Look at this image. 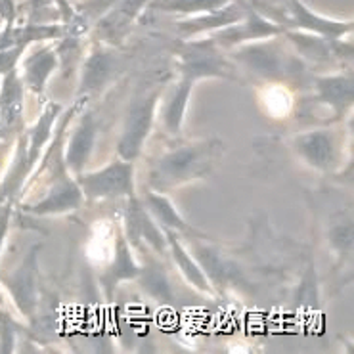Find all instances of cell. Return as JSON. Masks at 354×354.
<instances>
[{
  "label": "cell",
  "mask_w": 354,
  "mask_h": 354,
  "mask_svg": "<svg viewBox=\"0 0 354 354\" xmlns=\"http://www.w3.org/2000/svg\"><path fill=\"white\" fill-rule=\"evenodd\" d=\"M289 12H291V27L303 29L308 33L322 35L328 41H337L341 37H345L348 31H353V24L348 21H333L326 17L314 14L306 8L301 0H289Z\"/></svg>",
  "instance_id": "cell-1"
},
{
  "label": "cell",
  "mask_w": 354,
  "mask_h": 354,
  "mask_svg": "<svg viewBox=\"0 0 354 354\" xmlns=\"http://www.w3.org/2000/svg\"><path fill=\"white\" fill-rule=\"evenodd\" d=\"M280 25H276L270 19L263 17L253 8H248L245 16L239 19L238 24L228 25L224 31L216 35V42L223 44H238L241 41H251V39H264L270 35L281 33Z\"/></svg>",
  "instance_id": "cell-2"
},
{
  "label": "cell",
  "mask_w": 354,
  "mask_h": 354,
  "mask_svg": "<svg viewBox=\"0 0 354 354\" xmlns=\"http://www.w3.org/2000/svg\"><path fill=\"white\" fill-rule=\"evenodd\" d=\"M84 184H86V192L91 196L121 194L123 189L131 188V167L124 163H117L104 173L92 174L91 178H84Z\"/></svg>",
  "instance_id": "cell-3"
},
{
  "label": "cell",
  "mask_w": 354,
  "mask_h": 354,
  "mask_svg": "<svg viewBox=\"0 0 354 354\" xmlns=\"http://www.w3.org/2000/svg\"><path fill=\"white\" fill-rule=\"evenodd\" d=\"M21 106H24V91L17 77L16 69L10 73L2 75V84H0V124L2 127H12L21 115Z\"/></svg>",
  "instance_id": "cell-4"
},
{
  "label": "cell",
  "mask_w": 354,
  "mask_h": 354,
  "mask_svg": "<svg viewBox=\"0 0 354 354\" xmlns=\"http://www.w3.org/2000/svg\"><path fill=\"white\" fill-rule=\"evenodd\" d=\"M149 117H151V106L149 104H142L132 113L131 123L127 124L124 140L121 144V151H123V156L127 159H131L138 151V148H140L142 138H144V134H146L149 127Z\"/></svg>",
  "instance_id": "cell-5"
},
{
  "label": "cell",
  "mask_w": 354,
  "mask_h": 354,
  "mask_svg": "<svg viewBox=\"0 0 354 354\" xmlns=\"http://www.w3.org/2000/svg\"><path fill=\"white\" fill-rule=\"evenodd\" d=\"M56 66L52 50H39L25 62V81L33 91H42L48 73Z\"/></svg>",
  "instance_id": "cell-6"
},
{
  "label": "cell",
  "mask_w": 354,
  "mask_h": 354,
  "mask_svg": "<svg viewBox=\"0 0 354 354\" xmlns=\"http://www.w3.org/2000/svg\"><path fill=\"white\" fill-rule=\"evenodd\" d=\"M234 0H161L156 6L163 12L171 14H186V16H199V14H209L214 10L224 8Z\"/></svg>",
  "instance_id": "cell-7"
},
{
  "label": "cell",
  "mask_w": 354,
  "mask_h": 354,
  "mask_svg": "<svg viewBox=\"0 0 354 354\" xmlns=\"http://www.w3.org/2000/svg\"><path fill=\"white\" fill-rule=\"evenodd\" d=\"M205 159H209V156H205V149H182L167 159L161 174H165L167 178H182V173H192L196 165Z\"/></svg>",
  "instance_id": "cell-8"
},
{
  "label": "cell",
  "mask_w": 354,
  "mask_h": 354,
  "mask_svg": "<svg viewBox=\"0 0 354 354\" xmlns=\"http://www.w3.org/2000/svg\"><path fill=\"white\" fill-rule=\"evenodd\" d=\"M25 48H27V46H24V44H16V46L0 50V77L16 69L17 62L21 58V54H24Z\"/></svg>",
  "instance_id": "cell-9"
},
{
  "label": "cell",
  "mask_w": 354,
  "mask_h": 354,
  "mask_svg": "<svg viewBox=\"0 0 354 354\" xmlns=\"http://www.w3.org/2000/svg\"><path fill=\"white\" fill-rule=\"evenodd\" d=\"M119 0H88L86 4H83L79 8V14L84 19H91V17H104L109 10L115 6Z\"/></svg>",
  "instance_id": "cell-10"
},
{
  "label": "cell",
  "mask_w": 354,
  "mask_h": 354,
  "mask_svg": "<svg viewBox=\"0 0 354 354\" xmlns=\"http://www.w3.org/2000/svg\"><path fill=\"white\" fill-rule=\"evenodd\" d=\"M62 198L66 199L67 205L71 207L73 203H77V201H79V189L73 188V186H69V188H66L64 192H62ZM54 205H59V201H56V203H54V196H50V199H46L44 203H41V207H33L31 211H35V213H48V211H52V209H54Z\"/></svg>",
  "instance_id": "cell-11"
},
{
  "label": "cell",
  "mask_w": 354,
  "mask_h": 354,
  "mask_svg": "<svg viewBox=\"0 0 354 354\" xmlns=\"http://www.w3.org/2000/svg\"><path fill=\"white\" fill-rule=\"evenodd\" d=\"M16 21V0H0V24L10 27Z\"/></svg>",
  "instance_id": "cell-12"
},
{
  "label": "cell",
  "mask_w": 354,
  "mask_h": 354,
  "mask_svg": "<svg viewBox=\"0 0 354 354\" xmlns=\"http://www.w3.org/2000/svg\"><path fill=\"white\" fill-rule=\"evenodd\" d=\"M56 4H58L59 12H62V17H64V21H71V16H75V10L69 6V2L67 0H56Z\"/></svg>",
  "instance_id": "cell-13"
}]
</instances>
